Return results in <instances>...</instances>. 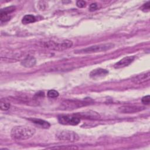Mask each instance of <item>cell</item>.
I'll use <instances>...</instances> for the list:
<instances>
[{
	"mask_svg": "<svg viewBox=\"0 0 150 150\" xmlns=\"http://www.w3.org/2000/svg\"><path fill=\"white\" fill-rule=\"evenodd\" d=\"M0 107L1 109L3 111H7L10 108V104L8 103H6V102H1L0 104Z\"/></svg>",
	"mask_w": 150,
	"mask_h": 150,
	"instance_id": "cell-17",
	"label": "cell"
},
{
	"mask_svg": "<svg viewBox=\"0 0 150 150\" xmlns=\"http://www.w3.org/2000/svg\"><path fill=\"white\" fill-rule=\"evenodd\" d=\"M76 5L79 8H84L86 6V2L84 1H77L76 2Z\"/></svg>",
	"mask_w": 150,
	"mask_h": 150,
	"instance_id": "cell-19",
	"label": "cell"
},
{
	"mask_svg": "<svg viewBox=\"0 0 150 150\" xmlns=\"http://www.w3.org/2000/svg\"><path fill=\"white\" fill-rule=\"evenodd\" d=\"M77 115H79L80 117H83L84 118H86L88 119L97 120L100 118V115L97 112L93 111H89L84 112H80Z\"/></svg>",
	"mask_w": 150,
	"mask_h": 150,
	"instance_id": "cell-12",
	"label": "cell"
},
{
	"mask_svg": "<svg viewBox=\"0 0 150 150\" xmlns=\"http://www.w3.org/2000/svg\"><path fill=\"white\" fill-rule=\"evenodd\" d=\"M134 58L135 57L133 56L125 57L123 59H122L121 60H120V61H118V62H117L114 64V67L115 69H120V68L126 67V66H128L129 64H130L133 62V60H134Z\"/></svg>",
	"mask_w": 150,
	"mask_h": 150,
	"instance_id": "cell-9",
	"label": "cell"
},
{
	"mask_svg": "<svg viewBox=\"0 0 150 150\" xmlns=\"http://www.w3.org/2000/svg\"><path fill=\"white\" fill-rule=\"evenodd\" d=\"M97 8V5L96 3H93L90 5L89 7V10L90 11H94L95 10H96Z\"/></svg>",
	"mask_w": 150,
	"mask_h": 150,
	"instance_id": "cell-21",
	"label": "cell"
},
{
	"mask_svg": "<svg viewBox=\"0 0 150 150\" xmlns=\"http://www.w3.org/2000/svg\"><path fill=\"white\" fill-rule=\"evenodd\" d=\"M36 18L35 17L32 15H26L23 16V18L22 19V23L26 25L30 23H33L35 22Z\"/></svg>",
	"mask_w": 150,
	"mask_h": 150,
	"instance_id": "cell-15",
	"label": "cell"
},
{
	"mask_svg": "<svg viewBox=\"0 0 150 150\" xmlns=\"http://www.w3.org/2000/svg\"><path fill=\"white\" fill-rule=\"evenodd\" d=\"M35 132V129L29 126H16L11 129V136L15 140H25L33 137Z\"/></svg>",
	"mask_w": 150,
	"mask_h": 150,
	"instance_id": "cell-1",
	"label": "cell"
},
{
	"mask_svg": "<svg viewBox=\"0 0 150 150\" xmlns=\"http://www.w3.org/2000/svg\"><path fill=\"white\" fill-rule=\"evenodd\" d=\"M36 63V60L34 57L32 56H28L22 61L21 64L25 67L29 68L34 66Z\"/></svg>",
	"mask_w": 150,
	"mask_h": 150,
	"instance_id": "cell-13",
	"label": "cell"
},
{
	"mask_svg": "<svg viewBox=\"0 0 150 150\" xmlns=\"http://www.w3.org/2000/svg\"><path fill=\"white\" fill-rule=\"evenodd\" d=\"M142 10L144 12H148L149 11V2L144 4L142 8Z\"/></svg>",
	"mask_w": 150,
	"mask_h": 150,
	"instance_id": "cell-20",
	"label": "cell"
},
{
	"mask_svg": "<svg viewBox=\"0 0 150 150\" xmlns=\"http://www.w3.org/2000/svg\"><path fill=\"white\" fill-rule=\"evenodd\" d=\"M29 120H30L31 121H32L33 123H35V124L38 125L39 126H40L42 128H48L50 127V124L43 120L41 119H38V118H30L29 119Z\"/></svg>",
	"mask_w": 150,
	"mask_h": 150,
	"instance_id": "cell-14",
	"label": "cell"
},
{
	"mask_svg": "<svg viewBox=\"0 0 150 150\" xmlns=\"http://www.w3.org/2000/svg\"><path fill=\"white\" fill-rule=\"evenodd\" d=\"M149 79H150V72L148 70L145 73H144L135 76L132 80L135 84H139L144 83L145 81H149Z\"/></svg>",
	"mask_w": 150,
	"mask_h": 150,
	"instance_id": "cell-10",
	"label": "cell"
},
{
	"mask_svg": "<svg viewBox=\"0 0 150 150\" xmlns=\"http://www.w3.org/2000/svg\"><path fill=\"white\" fill-rule=\"evenodd\" d=\"M15 9V7L13 6L6 7L2 9L0 12V19L1 22H6L10 19V14L13 12Z\"/></svg>",
	"mask_w": 150,
	"mask_h": 150,
	"instance_id": "cell-7",
	"label": "cell"
},
{
	"mask_svg": "<svg viewBox=\"0 0 150 150\" xmlns=\"http://www.w3.org/2000/svg\"><path fill=\"white\" fill-rule=\"evenodd\" d=\"M58 121L62 124L76 125L80 122V119L79 118V117L76 116L61 115L58 117Z\"/></svg>",
	"mask_w": 150,
	"mask_h": 150,
	"instance_id": "cell-5",
	"label": "cell"
},
{
	"mask_svg": "<svg viewBox=\"0 0 150 150\" xmlns=\"http://www.w3.org/2000/svg\"><path fill=\"white\" fill-rule=\"evenodd\" d=\"M59 93L54 90H50L47 92V96L50 98H56L59 96Z\"/></svg>",
	"mask_w": 150,
	"mask_h": 150,
	"instance_id": "cell-16",
	"label": "cell"
},
{
	"mask_svg": "<svg viewBox=\"0 0 150 150\" xmlns=\"http://www.w3.org/2000/svg\"><path fill=\"white\" fill-rule=\"evenodd\" d=\"M114 47V45L112 43H102L99 45H96L87 47L84 49L76 50L74 53L76 54H86V53H93L97 52H102L111 49Z\"/></svg>",
	"mask_w": 150,
	"mask_h": 150,
	"instance_id": "cell-2",
	"label": "cell"
},
{
	"mask_svg": "<svg viewBox=\"0 0 150 150\" xmlns=\"http://www.w3.org/2000/svg\"><path fill=\"white\" fill-rule=\"evenodd\" d=\"M108 74V71L104 69H96L92 70L90 73V77L94 80H98L104 77Z\"/></svg>",
	"mask_w": 150,
	"mask_h": 150,
	"instance_id": "cell-8",
	"label": "cell"
},
{
	"mask_svg": "<svg viewBox=\"0 0 150 150\" xmlns=\"http://www.w3.org/2000/svg\"><path fill=\"white\" fill-rule=\"evenodd\" d=\"M141 101L143 104H146V105H148L150 103V97H149V96L148 95V96L143 97L142 100H141Z\"/></svg>",
	"mask_w": 150,
	"mask_h": 150,
	"instance_id": "cell-18",
	"label": "cell"
},
{
	"mask_svg": "<svg viewBox=\"0 0 150 150\" xmlns=\"http://www.w3.org/2000/svg\"><path fill=\"white\" fill-rule=\"evenodd\" d=\"M83 102L77 101H65L63 103V105L65 109H74L83 105Z\"/></svg>",
	"mask_w": 150,
	"mask_h": 150,
	"instance_id": "cell-11",
	"label": "cell"
},
{
	"mask_svg": "<svg viewBox=\"0 0 150 150\" xmlns=\"http://www.w3.org/2000/svg\"><path fill=\"white\" fill-rule=\"evenodd\" d=\"M144 107L138 105H125L118 108V111L121 113H135L144 110Z\"/></svg>",
	"mask_w": 150,
	"mask_h": 150,
	"instance_id": "cell-6",
	"label": "cell"
},
{
	"mask_svg": "<svg viewBox=\"0 0 150 150\" xmlns=\"http://www.w3.org/2000/svg\"><path fill=\"white\" fill-rule=\"evenodd\" d=\"M56 137L57 139L62 141H77L79 139V137L75 132L69 130H63L57 132Z\"/></svg>",
	"mask_w": 150,
	"mask_h": 150,
	"instance_id": "cell-4",
	"label": "cell"
},
{
	"mask_svg": "<svg viewBox=\"0 0 150 150\" xmlns=\"http://www.w3.org/2000/svg\"><path fill=\"white\" fill-rule=\"evenodd\" d=\"M73 42L69 40H64L60 42H55L53 41L47 42L45 43V46L55 50H63L71 47Z\"/></svg>",
	"mask_w": 150,
	"mask_h": 150,
	"instance_id": "cell-3",
	"label": "cell"
}]
</instances>
